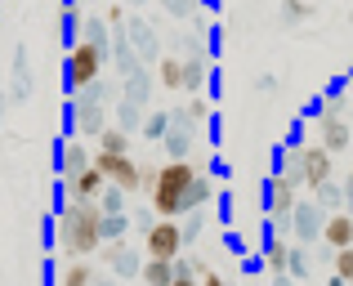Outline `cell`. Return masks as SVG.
Returning <instances> with one entry per match:
<instances>
[{"mask_svg": "<svg viewBox=\"0 0 353 286\" xmlns=\"http://www.w3.org/2000/svg\"><path fill=\"white\" fill-rule=\"evenodd\" d=\"M108 264H112V269L121 273V278H139V269H143V264H139V255L130 251L125 242H108Z\"/></svg>", "mask_w": 353, "mask_h": 286, "instance_id": "13", "label": "cell"}, {"mask_svg": "<svg viewBox=\"0 0 353 286\" xmlns=\"http://www.w3.org/2000/svg\"><path fill=\"white\" fill-rule=\"evenodd\" d=\"M103 188H108L103 170H99V165H90L85 174H77V179L68 183V201H99V197H103Z\"/></svg>", "mask_w": 353, "mask_h": 286, "instance_id": "11", "label": "cell"}, {"mask_svg": "<svg viewBox=\"0 0 353 286\" xmlns=\"http://www.w3.org/2000/svg\"><path fill=\"white\" fill-rule=\"evenodd\" d=\"M130 32H134V45H139L143 54L157 50V36H152V27H148V23H139V18H134V27H130Z\"/></svg>", "mask_w": 353, "mask_h": 286, "instance_id": "28", "label": "cell"}, {"mask_svg": "<svg viewBox=\"0 0 353 286\" xmlns=\"http://www.w3.org/2000/svg\"><path fill=\"white\" fill-rule=\"evenodd\" d=\"M322 246H327L331 255L353 246V215L349 210H331L327 215V224H322Z\"/></svg>", "mask_w": 353, "mask_h": 286, "instance_id": "9", "label": "cell"}, {"mask_svg": "<svg viewBox=\"0 0 353 286\" xmlns=\"http://www.w3.org/2000/svg\"><path fill=\"white\" fill-rule=\"evenodd\" d=\"M77 125H81V130H85V134H103V90H99V85L81 90Z\"/></svg>", "mask_w": 353, "mask_h": 286, "instance_id": "10", "label": "cell"}, {"mask_svg": "<svg viewBox=\"0 0 353 286\" xmlns=\"http://www.w3.org/2000/svg\"><path fill=\"white\" fill-rule=\"evenodd\" d=\"M103 68H108V45L77 41V45L68 50V63H63V81H68V90H72V94H81V90L99 85Z\"/></svg>", "mask_w": 353, "mask_h": 286, "instance_id": "3", "label": "cell"}, {"mask_svg": "<svg viewBox=\"0 0 353 286\" xmlns=\"http://www.w3.org/2000/svg\"><path fill=\"white\" fill-rule=\"evenodd\" d=\"M331 174H336V165H331V152L322 143H304L300 147V183L304 188L318 192L322 183H331Z\"/></svg>", "mask_w": 353, "mask_h": 286, "instance_id": "6", "label": "cell"}, {"mask_svg": "<svg viewBox=\"0 0 353 286\" xmlns=\"http://www.w3.org/2000/svg\"><path fill=\"white\" fill-rule=\"evenodd\" d=\"M59 251L68 260L103 251V206L99 201H63L59 210Z\"/></svg>", "mask_w": 353, "mask_h": 286, "instance_id": "1", "label": "cell"}, {"mask_svg": "<svg viewBox=\"0 0 353 286\" xmlns=\"http://www.w3.org/2000/svg\"><path fill=\"white\" fill-rule=\"evenodd\" d=\"M206 116H210V103H206V99H188V108H183V112H174V125H183V130H188V125L206 121Z\"/></svg>", "mask_w": 353, "mask_h": 286, "instance_id": "22", "label": "cell"}, {"mask_svg": "<svg viewBox=\"0 0 353 286\" xmlns=\"http://www.w3.org/2000/svg\"><path fill=\"white\" fill-rule=\"evenodd\" d=\"M59 165H63V179H77V174H85L90 165H94V156L85 152V143H63V156H59Z\"/></svg>", "mask_w": 353, "mask_h": 286, "instance_id": "12", "label": "cell"}, {"mask_svg": "<svg viewBox=\"0 0 353 286\" xmlns=\"http://www.w3.org/2000/svg\"><path fill=\"white\" fill-rule=\"evenodd\" d=\"M206 197H210V179L201 174V179H197V188H192V210H197V206H201Z\"/></svg>", "mask_w": 353, "mask_h": 286, "instance_id": "32", "label": "cell"}, {"mask_svg": "<svg viewBox=\"0 0 353 286\" xmlns=\"http://www.w3.org/2000/svg\"><path fill=\"white\" fill-rule=\"evenodd\" d=\"M170 125H174L170 112H148V116H143V139H148V143H161L165 134H170Z\"/></svg>", "mask_w": 353, "mask_h": 286, "instance_id": "18", "label": "cell"}, {"mask_svg": "<svg viewBox=\"0 0 353 286\" xmlns=\"http://www.w3.org/2000/svg\"><path fill=\"white\" fill-rule=\"evenodd\" d=\"M318 143L327 147L331 156H336V152H345V147L353 143V130H349V121H345V116H340V121H322V139H318Z\"/></svg>", "mask_w": 353, "mask_h": 286, "instance_id": "14", "label": "cell"}, {"mask_svg": "<svg viewBox=\"0 0 353 286\" xmlns=\"http://www.w3.org/2000/svg\"><path fill=\"white\" fill-rule=\"evenodd\" d=\"M59 286H94V269H90L85 260H68V269H63Z\"/></svg>", "mask_w": 353, "mask_h": 286, "instance_id": "20", "label": "cell"}, {"mask_svg": "<svg viewBox=\"0 0 353 286\" xmlns=\"http://www.w3.org/2000/svg\"><path fill=\"white\" fill-rule=\"evenodd\" d=\"M286 273H291V278H304V273H309V255L291 251V269H286Z\"/></svg>", "mask_w": 353, "mask_h": 286, "instance_id": "30", "label": "cell"}, {"mask_svg": "<svg viewBox=\"0 0 353 286\" xmlns=\"http://www.w3.org/2000/svg\"><path fill=\"white\" fill-rule=\"evenodd\" d=\"M322 224H327V219H322V206L318 201H300V206H295V215H291V233H295V242H318L322 237Z\"/></svg>", "mask_w": 353, "mask_h": 286, "instance_id": "8", "label": "cell"}, {"mask_svg": "<svg viewBox=\"0 0 353 286\" xmlns=\"http://www.w3.org/2000/svg\"><path fill=\"white\" fill-rule=\"evenodd\" d=\"M183 242H188V237H183V224H179V219H157V224L143 233L148 260H179Z\"/></svg>", "mask_w": 353, "mask_h": 286, "instance_id": "5", "label": "cell"}, {"mask_svg": "<svg viewBox=\"0 0 353 286\" xmlns=\"http://www.w3.org/2000/svg\"><path fill=\"white\" fill-rule=\"evenodd\" d=\"M273 286H295V278H291V273H282V278H273Z\"/></svg>", "mask_w": 353, "mask_h": 286, "instance_id": "35", "label": "cell"}, {"mask_svg": "<svg viewBox=\"0 0 353 286\" xmlns=\"http://www.w3.org/2000/svg\"><path fill=\"white\" fill-rule=\"evenodd\" d=\"M309 14H313L309 0H286V5H282V23H304Z\"/></svg>", "mask_w": 353, "mask_h": 286, "instance_id": "26", "label": "cell"}, {"mask_svg": "<svg viewBox=\"0 0 353 286\" xmlns=\"http://www.w3.org/2000/svg\"><path fill=\"white\" fill-rule=\"evenodd\" d=\"M130 228V215H103V242H121Z\"/></svg>", "mask_w": 353, "mask_h": 286, "instance_id": "25", "label": "cell"}, {"mask_svg": "<svg viewBox=\"0 0 353 286\" xmlns=\"http://www.w3.org/2000/svg\"><path fill=\"white\" fill-rule=\"evenodd\" d=\"M264 269L273 273V278H282V273L291 269V251H286V242L277 233L268 237V246H264Z\"/></svg>", "mask_w": 353, "mask_h": 286, "instance_id": "16", "label": "cell"}, {"mask_svg": "<svg viewBox=\"0 0 353 286\" xmlns=\"http://www.w3.org/2000/svg\"><path fill=\"white\" fill-rule=\"evenodd\" d=\"M81 41H94V45H108V23H99V18H90V23L81 27Z\"/></svg>", "mask_w": 353, "mask_h": 286, "instance_id": "29", "label": "cell"}, {"mask_svg": "<svg viewBox=\"0 0 353 286\" xmlns=\"http://www.w3.org/2000/svg\"><path fill=\"white\" fill-rule=\"evenodd\" d=\"M94 165L103 170V179L108 183H117V188H125V192H139L143 188V179H139V165H134V156H112V152H94Z\"/></svg>", "mask_w": 353, "mask_h": 286, "instance_id": "7", "label": "cell"}, {"mask_svg": "<svg viewBox=\"0 0 353 286\" xmlns=\"http://www.w3.org/2000/svg\"><path fill=\"white\" fill-rule=\"evenodd\" d=\"M125 197H130L125 188H117V183H108V188H103V197H99V206H103V215H125Z\"/></svg>", "mask_w": 353, "mask_h": 286, "instance_id": "23", "label": "cell"}, {"mask_svg": "<svg viewBox=\"0 0 353 286\" xmlns=\"http://www.w3.org/2000/svg\"><path fill=\"white\" fill-rule=\"evenodd\" d=\"M331 260H336V278L345 286H353V246H349V251H336Z\"/></svg>", "mask_w": 353, "mask_h": 286, "instance_id": "27", "label": "cell"}, {"mask_svg": "<svg viewBox=\"0 0 353 286\" xmlns=\"http://www.w3.org/2000/svg\"><path fill=\"white\" fill-rule=\"evenodd\" d=\"M183 81H188V63L174 59V54H170V59H161V85L165 90H183Z\"/></svg>", "mask_w": 353, "mask_h": 286, "instance_id": "19", "label": "cell"}, {"mask_svg": "<svg viewBox=\"0 0 353 286\" xmlns=\"http://www.w3.org/2000/svg\"><path fill=\"white\" fill-rule=\"evenodd\" d=\"M201 81H206L201 63H188V81H183V90H201Z\"/></svg>", "mask_w": 353, "mask_h": 286, "instance_id": "31", "label": "cell"}, {"mask_svg": "<svg viewBox=\"0 0 353 286\" xmlns=\"http://www.w3.org/2000/svg\"><path fill=\"white\" fill-rule=\"evenodd\" d=\"M161 147H165V156H170V161H188V152H192V134L183 130V125H170V134L161 139Z\"/></svg>", "mask_w": 353, "mask_h": 286, "instance_id": "17", "label": "cell"}, {"mask_svg": "<svg viewBox=\"0 0 353 286\" xmlns=\"http://www.w3.org/2000/svg\"><path fill=\"white\" fill-rule=\"evenodd\" d=\"M201 286H228V282L219 278V273H206V278H201Z\"/></svg>", "mask_w": 353, "mask_h": 286, "instance_id": "33", "label": "cell"}, {"mask_svg": "<svg viewBox=\"0 0 353 286\" xmlns=\"http://www.w3.org/2000/svg\"><path fill=\"white\" fill-rule=\"evenodd\" d=\"M201 170L192 161H165L161 174L152 183V215L157 219H179V215H192V188H197Z\"/></svg>", "mask_w": 353, "mask_h": 286, "instance_id": "2", "label": "cell"}, {"mask_svg": "<svg viewBox=\"0 0 353 286\" xmlns=\"http://www.w3.org/2000/svg\"><path fill=\"white\" fill-rule=\"evenodd\" d=\"M174 278H179L174 260H143V269H139V282L143 286H170Z\"/></svg>", "mask_w": 353, "mask_h": 286, "instance_id": "15", "label": "cell"}, {"mask_svg": "<svg viewBox=\"0 0 353 286\" xmlns=\"http://www.w3.org/2000/svg\"><path fill=\"white\" fill-rule=\"evenodd\" d=\"M81 27H85V23H81V14L68 5V9H63V41H68V50L81 41Z\"/></svg>", "mask_w": 353, "mask_h": 286, "instance_id": "24", "label": "cell"}, {"mask_svg": "<svg viewBox=\"0 0 353 286\" xmlns=\"http://www.w3.org/2000/svg\"><path fill=\"white\" fill-rule=\"evenodd\" d=\"M99 152H112V156H130V134L125 130H103L99 134Z\"/></svg>", "mask_w": 353, "mask_h": 286, "instance_id": "21", "label": "cell"}, {"mask_svg": "<svg viewBox=\"0 0 353 286\" xmlns=\"http://www.w3.org/2000/svg\"><path fill=\"white\" fill-rule=\"evenodd\" d=\"M295 188H300V170H277L273 179H268V215H273L277 233L282 228H291V215H295Z\"/></svg>", "mask_w": 353, "mask_h": 286, "instance_id": "4", "label": "cell"}, {"mask_svg": "<svg viewBox=\"0 0 353 286\" xmlns=\"http://www.w3.org/2000/svg\"><path fill=\"white\" fill-rule=\"evenodd\" d=\"M349 197H353V170H349Z\"/></svg>", "mask_w": 353, "mask_h": 286, "instance_id": "36", "label": "cell"}, {"mask_svg": "<svg viewBox=\"0 0 353 286\" xmlns=\"http://www.w3.org/2000/svg\"><path fill=\"white\" fill-rule=\"evenodd\" d=\"M170 286H201V278H174Z\"/></svg>", "mask_w": 353, "mask_h": 286, "instance_id": "34", "label": "cell"}]
</instances>
